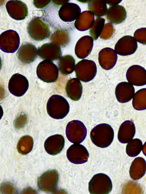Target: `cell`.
Masks as SVG:
<instances>
[{
    "label": "cell",
    "mask_w": 146,
    "mask_h": 194,
    "mask_svg": "<svg viewBox=\"0 0 146 194\" xmlns=\"http://www.w3.org/2000/svg\"><path fill=\"white\" fill-rule=\"evenodd\" d=\"M114 137L113 129L110 125L106 123L98 125L92 130L90 133L92 143L101 148L109 146L113 140Z\"/></svg>",
    "instance_id": "1"
},
{
    "label": "cell",
    "mask_w": 146,
    "mask_h": 194,
    "mask_svg": "<svg viewBox=\"0 0 146 194\" xmlns=\"http://www.w3.org/2000/svg\"><path fill=\"white\" fill-rule=\"evenodd\" d=\"M48 115L56 119H62L68 114L70 110L69 104L62 96L54 95L49 99L46 105Z\"/></svg>",
    "instance_id": "2"
},
{
    "label": "cell",
    "mask_w": 146,
    "mask_h": 194,
    "mask_svg": "<svg viewBox=\"0 0 146 194\" xmlns=\"http://www.w3.org/2000/svg\"><path fill=\"white\" fill-rule=\"evenodd\" d=\"M112 184L110 178L102 173L94 175L88 184V190L91 194H108L111 191Z\"/></svg>",
    "instance_id": "3"
},
{
    "label": "cell",
    "mask_w": 146,
    "mask_h": 194,
    "mask_svg": "<svg viewBox=\"0 0 146 194\" xmlns=\"http://www.w3.org/2000/svg\"><path fill=\"white\" fill-rule=\"evenodd\" d=\"M59 178V173L56 170H48L38 178V187L40 190L44 192L54 193L57 189Z\"/></svg>",
    "instance_id": "4"
},
{
    "label": "cell",
    "mask_w": 146,
    "mask_h": 194,
    "mask_svg": "<svg viewBox=\"0 0 146 194\" xmlns=\"http://www.w3.org/2000/svg\"><path fill=\"white\" fill-rule=\"evenodd\" d=\"M97 68L93 61L82 59L76 65L75 71L76 77L80 81L87 82L92 80L96 74Z\"/></svg>",
    "instance_id": "5"
},
{
    "label": "cell",
    "mask_w": 146,
    "mask_h": 194,
    "mask_svg": "<svg viewBox=\"0 0 146 194\" xmlns=\"http://www.w3.org/2000/svg\"><path fill=\"white\" fill-rule=\"evenodd\" d=\"M66 133L70 142L73 143L80 144L85 139L87 130L82 122L78 120H73L67 124Z\"/></svg>",
    "instance_id": "6"
},
{
    "label": "cell",
    "mask_w": 146,
    "mask_h": 194,
    "mask_svg": "<svg viewBox=\"0 0 146 194\" xmlns=\"http://www.w3.org/2000/svg\"><path fill=\"white\" fill-rule=\"evenodd\" d=\"M33 18L29 22L27 27L28 32L33 39L41 41L46 38L50 34V28L45 20L38 17Z\"/></svg>",
    "instance_id": "7"
},
{
    "label": "cell",
    "mask_w": 146,
    "mask_h": 194,
    "mask_svg": "<svg viewBox=\"0 0 146 194\" xmlns=\"http://www.w3.org/2000/svg\"><path fill=\"white\" fill-rule=\"evenodd\" d=\"M66 156L68 160L71 163L81 164L87 161L89 154L83 145L79 144H74L68 148Z\"/></svg>",
    "instance_id": "8"
},
{
    "label": "cell",
    "mask_w": 146,
    "mask_h": 194,
    "mask_svg": "<svg viewBox=\"0 0 146 194\" xmlns=\"http://www.w3.org/2000/svg\"><path fill=\"white\" fill-rule=\"evenodd\" d=\"M126 79L129 83L137 86L146 85V70L138 65H133L127 69Z\"/></svg>",
    "instance_id": "9"
},
{
    "label": "cell",
    "mask_w": 146,
    "mask_h": 194,
    "mask_svg": "<svg viewBox=\"0 0 146 194\" xmlns=\"http://www.w3.org/2000/svg\"><path fill=\"white\" fill-rule=\"evenodd\" d=\"M64 144V137L61 135L56 134L47 139L44 143V147L48 154L54 155L58 154L62 151Z\"/></svg>",
    "instance_id": "10"
},
{
    "label": "cell",
    "mask_w": 146,
    "mask_h": 194,
    "mask_svg": "<svg viewBox=\"0 0 146 194\" xmlns=\"http://www.w3.org/2000/svg\"><path fill=\"white\" fill-rule=\"evenodd\" d=\"M135 90L133 85L126 82H123L117 85L115 94L117 101L121 103L129 102L133 98Z\"/></svg>",
    "instance_id": "11"
},
{
    "label": "cell",
    "mask_w": 146,
    "mask_h": 194,
    "mask_svg": "<svg viewBox=\"0 0 146 194\" xmlns=\"http://www.w3.org/2000/svg\"><path fill=\"white\" fill-rule=\"evenodd\" d=\"M81 9L77 4L69 3L63 5L58 11L60 18L65 22H71L76 20L81 14Z\"/></svg>",
    "instance_id": "12"
},
{
    "label": "cell",
    "mask_w": 146,
    "mask_h": 194,
    "mask_svg": "<svg viewBox=\"0 0 146 194\" xmlns=\"http://www.w3.org/2000/svg\"><path fill=\"white\" fill-rule=\"evenodd\" d=\"M117 58L115 50L109 48L101 50L99 53V63L104 69L108 70L113 68L115 65Z\"/></svg>",
    "instance_id": "13"
},
{
    "label": "cell",
    "mask_w": 146,
    "mask_h": 194,
    "mask_svg": "<svg viewBox=\"0 0 146 194\" xmlns=\"http://www.w3.org/2000/svg\"><path fill=\"white\" fill-rule=\"evenodd\" d=\"M137 48V42L134 38L132 39H125L124 36L119 39L115 44V51L120 55L127 56L134 53Z\"/></svg>",
    "instance_id": "14"
},
{
    "label": "cell",
    "mask_w": 146,
    "mask_h": 194,
    "mask_svg": "<svg viewBox=\"0 0 146 194\" xmlns=\"http://www.w3.org/2000/svg\"><path fill=\"white\" fill-rule=\"evenodd\" d=\"M93 38L88 36L81 38L75 46V51L77 56L80 59H84L91 53L93 48Z\"/></svg>",
    "instance_id": "15"
},
{
    "label": "cell",
    "mask_w": 146,
    "mask_h": 194,
    "mask_svg": "<svg viewBox=\"0 0 146 194\" xmlns=\"http://www.w3.org/2000/svg\"><path fill=\"white\" fill-rule=\"evenodd\" d=\"M135 133V124L131 121L126 120L120 125L118 133L117 138L121 143H126L131 140Z\"/></svg>",
    "instance_id": "16"
},
{
    "label": "cell",
    "mask_w": 146,
    "mask_h": 194,
    "mask_svg": "<svg viewBox=\"0 0 146 194\" xmlns=\"http://www.w3.org/2000/svg\"><path fill=\"white\" fill-rule=\"evenodd\" d=\"M126 12L122 6L116 5L109 7L106 15L108 21L115 24L120 23L125 20Z\"/></svg>",
    "instance_id": "17"
},
{
    "label": "cell",
    "mask_w": 146,
    "mask_h": 194,
    "mask_svg": "<svg viewBox=\"0 0 146 194\" xmlns=\"http://www.w3.org/2000/svg\"><path fill=\"white\" fill-rule=\"evenodd\" d=\"M82 89L81 82L77 78L69 79L65 88L68 96L74 101H77L80 99L82 94Z\"/></svg>",
    "instance_id": "18"
},
{
    "label": "cell",
    "mask_w": 146,
    "mask_h": 194,
    "mask_svg": "<svg viewBox=\"0 0 146 194\" xmlns=\"http://www.w3.org/2000/svg\"><path fill=\"white\" fill-rule=\"evenodd\" d=\"M94 21V15L90 11H85L76 20L74 26L78 30L84 31L91 28Z\"/></svg>",
    "instance_id": "19"
},
{
    "label": "cell",
    "mask_w": 146,
    "mask_h": 194,
    "mask_svg": "<svg viewBox=\"0 0 146 194\" xmlns=\"http://www.w3.org/2000/svg\"><path fill=\"white\" fill-rule=\"evenodd\" d=\"M146 171V162L141 157H137L132 162L130 168V177L134 180H138L145 174Z\"/></svg>",
    "instance_id": "20"
},
{
    "label": "cell",
    "mask_w": 146,
    "mask_h": 194,
    "mask_svg": "<svg viewBox=\"0 0 146 194\" xmlns=\"http://www.w3.org/2000/svg\"><path fill=\"white\" fill-rule=\"evenodd\" d=\"M58 66L60 72L62 74L69 75L75 70V61L72 56L66 55L60 58Z\"/></svg>",
    "instance_id": "21"
},
{
    "label": "cell",
    "mask_w": 146,
    "mask_h": 194,
    "mask_svg": "<svg viewBox=\"0 0 146 194\" xmlns=\"http://www.w3.org/2000/svg\"><path fill=\"white\" fill-rule=\"evenodd\" d=\"M88 8L95 15L99 17L106 15L108 9L105 1L91 0L88 2Z\"/></svg>",
    "instance_id": "22"
},
{
    "label": "cell",
    "mask_w": 146,
    "mask_h": 194,
    "mask_svg": "<svg viewBox=\"0 0 146 194\" xmlns=\"http://www.w3.org/2000/svg\"><path fill=\"white\" fill-rule=\"evenodd\" d=\"M132 104L136 110L146 109V88L141 89L136 92L133 97Z\"/></svg>",
    "instance_id": "23"
},
{
    "label": "cell",
    "mask_w": 146,
    "mask_h": 194,
    "mask_svg": "<svg viewBox=\"0 0 146 194\" xmlns=\"http://www.w3.org/2000/svg\"><path fill=\"white\" fill-rule=\"evenodd\" d=\"M33 145V139L31 136H24L20 139L18 143L17 150L21 154H26L31 151Z\"/></svg>",
    "instance_id": "24"
},
{
    "label": "cell",
    "mask_w": 146,
    "mask_h": 194,
    "mask_svg": "<svg viewBox=\"0 0 146 194\" xmlns=\"http://www.w3.org/2000/svg\"><path fill=\"white\" fill-rule=\"evenodd\" d=\"M143 148L141 141L138 139H132L127 144L126 151L129 156L134 157L138 155L141 152Z\"/></svg>",
    "instance_id": "25"
},
{
    "label": "cell",
    "mask_w": 146,
    "mask_h": 194,
    "mask_svg": "<svg viewBox=\"0 0 146 194\" xmlns=\"http://www.w3.org/2000/svg\"><path fill=\"white\" fill-rule=\"evenodd\" d=\"M105 20L101 17L97 18L90 30V34L95 40L100 36L104 27Z\"/></svg>",
    "instance_id": "26"
},
{
    "label": "cell",
    "mask_w": 146,
    "mask_h": 194,
    "mask_svg": "<svg viewBox=\"0 0 146 194\" xmlns=\"http://www.w3.org/2000/svg\"><path fill=\"white\" fill-rule=\"evenodd\" d=\"M113 31V27L110 23L106 24L104 26L100 38L103 39H108L112 36Z\"/></svg>",
    "instance_id": "27"
},
{
    "label": "cell",
    "mask_w": 146,
    "mask_h": 194,
    "mask_svg": "<svg viewBox=\"0 0 146 194\" xmlns=\"http://www.w3.org/2000/svg\"><path fill=\"white\" fill-rule=\"evenodd\" d=\"M9 183H3L2 185V189H5L2 190L3 191L5 190V193H9V190H10V193H13L14 192L15 190V188L11 184Z\"/></svg>",
    "instance_id": "28"
},
{
    "label": "cell",
    "mask_w": 146,
    "mask_h": 194,
    "mask_svg": "<svg viewBox=\"0 0 146 194\" xmlns=\"http://www.w3.org/2000/svg\"><path fill=\"white\" fill-rule=\"evenodd\" d=\"M105 1L106 3H107L111 6L116 5L119 3V1H116L106 0Z\"/></svg>",
    "instance_id": "29"
},
{
    "label": "cell",
    "mask_w": 146,
    "mask_h": 194,
    "mask_svg": "<svg viewBox=\"0 0 146 194\" xmlns=\"http://www.w3.org/2000/svg\"><path fill=\"white\" fill-rule=\"evenodd\" d=\"M142 151L143 154L146 156V142L143 146Z\"/></svg>",
    "instance_id": "30"
}]
</instances>
